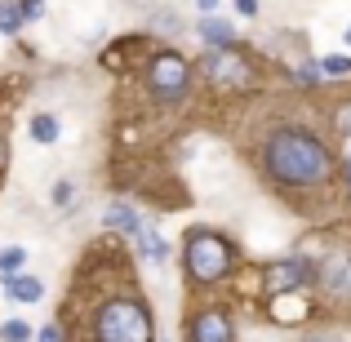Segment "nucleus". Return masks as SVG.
Returning a JSON list of instances; mask_svg holds the SVG:
<instances>
[{
	"label": "nucleus",
	"instance_id": "f257e3e1",
	"mask_svg": "<svg viewBox=\"0 0 351 342\" xmlns=\"http://www.w3.org/2000/svg\"><path fill=\"white\" fill-rule=\"evenodd\" d=\"M267 169L280 182H320L329 173V151L325 143H316L311 134H298V129H280V134L267 143Z\"/></svg>",
	"mask_w": 351,
	"mask_h": 342
},
{
	"label": "nucleus",
	"instance_id": "f03ea898",
	"mask_svg": "<svg viewBox=\"0 0 351 342\" xmlns=\"http://www.w3.org/2000/svg\"><path fill=\"white\" fill-rule=\"evenodd\" d=\"M98 338L103 342H147L152 338V320L138 302H107L98 311Z\"/></svg>",
	"mask_w": 351,
	"mask_h": 342
},
{
	"label": "nucleus",
	"instance_id": "7ed1b4c3",
	"mask_svg": "<svg viewBox=\"0 0 351 342\" xmlns=\"http://www.w3.org/2000/svg\"><path fill=\"white\" fill-rule=\"evenodd\" d=\"M227 262H232V254H227V245L218 236L196 231V236L187 240V267H191L196 280H218V276L227 271Z\"/></svg>",
	"mask_w": 351,
	"mask_h": 342
},
{
	"label": "nucleus",
	"instance_id": "20e7f679",
	"mask_svg": "<svg viewBox=\"0 0 351 342\" xmlns=\"http://www.w3.org/2000/svg\"><path fill=\"white\" fill-rule=\"evenodd\" d=\"M147 76H152V89L160 98H178L182 89H187V62L173 58V53H160V58L152 62V71H147Z\"/></svg>",
	"mask_w": 351,
	"mask_h": 342
},
{
	"label": "nucleus",
	"instance_id": "39448f33",
	"mask_svg": "<svg viewBox=\"0 0 351 342\" xmlns=\"http://www.w3.org/2000/svg\"><path fill=\"white\" fill-rule=\"evenodd\" d=\"M205 71H209V80H218V85H227V89H245L249 85V67L236 58V53H209Z\"/></svg>",
	"mask_w": 351,
	"mask_h": 342
},
{
	"label": "nucleus",
	"instance_id": "423d86ee",
	"mask_svg": "<svg viewBox=\"0 0 351 342\" xmlns=\"http://www.w3.org/2000/svg\"><path fill=\"white\" fill-rule=\"evenodd\" d=\"M302 280H307V262H298V258L267 271V289H271V298H276V293H293V284H302Z\"/></svg>",
	"mask_w": 351,
	"mask_h": 342
},
{
	"label": "nucleus",
	"instance_id": "0eeeda50",
	"mask_svg": "<svg viewBox=\"0 0 351 342\" xmlns=\"http://www.w3.org/2000/svg\"><path fill=\"white\" fill-rule=\"evenodd\" d=\"M191 342H232V320L218 316V311H205L191 325Z\"/></svg>",
	"mask_w": 351,
	"mask_h": 342
},
{
	"label": "nucleus",
	"instance_id": "6e6552de",
	"mask_svg": "<svg viewBox=\"0 0 351 342\" xmlns=\"http://www.w3.org/2000/svg\"><path fill=\"white\" fill-rule=\"evenodd\" d=\"M311 302L302 298V293H276L271 298V320H280V325H298V320H307Z\"/></svg>",
	"mask_w": 351,
	"mask_h": 342
},
{
	"label": "nucleus",
	"instance_id": "1a4fd4ad",
	"mask_svg": "<svg viewBox=\"0 0 351 342\" xmlns=\"http://www.w3.org/2000/svg\"><path fill=\"white\" fill-rule=\"evenodd\" d=\"M5 293H9L14 302H40L45 284L36 280V276H9V280H5Z\"/></svg>",
	"mask_w": 351,
	"mask_h": 342
},
{
	"label": "nucleus",
	"instance_id": "9d476101",
	"mask_svg": "<svg viewBox=\"0 0 351 342\" xmlns=\"http://www.w3.org/2000/svg\"><path fill=\"white\" fill-rule=\"evenodd\" d=\"M103 223L112 227V231H125V236H138V231H143V223H138V214L129 205H107Z\"/></svg>",
	"mask_w": 351,
	"mask_h": 342
},
{
	"label": "nucleus",
	"instance_id": "9b49d317",
	"mask_svg": "<svg viewBox=\"0 0 351 342\" xmlns=\"http://www.w3.org/2000/svg\"><path fill=\"white\" fill-rule=\"evenodd\" d=\"M325 284L334 293H351V258L343 254V258H334V262L325 267Z\"/></svg>",
	"mask_w": 351,
	"mask_h": 342
},
{
	"label": "nucleus",
	"instance_id": "f8f14e48",
	"mask_svg": "<svg viewBox=\"0 0 351 342\" xmlns=\"http://www.w3.org/2000/svg\"><path fill=\"white\" fill-rule=\"evenodd\" d=\"M200 36H205L209 45H232V23H227V18H205V23H200Z\"/></svg>",
	"mask_w": 351,
	"mask_h": 342
},
{
	"label": "nucleus",
	"instance_id": "ddd939ff",
	"mask_svg": "<svg viewBox=\"0 0 351 342\" xmlns=\"http://www.w3.org/2000/svg\"><path fill=\"white\" fill-rule=\"evenodd\" d=\"M138 249H143V258H152V262H165V258H169V245H165L156 231H138Z\"/></svg>",
	"mask_w": 351,
	"mask_h": 342
},
{
	"label": "nucleus",
	"instance_id": "4468645a",
	"mask_svg": "<svg viewBox=\"0 0 351 342\" xmlns=\"http://www.w3.org/2000/svg\"><path fill=\"white\" fill-rule=\"evenodd\" d=\"M32 138H36V143H45V147L58 143V120H53V116H36L32 120Z\"/></svg>",
	"mask_w": 351,
	"mask_h": 342
},
{
	"label": "nucleus",
	"instance_id": "2eb2a0df",
	"mask_svg": "<svg viewBox=\"0 0 351 342\" xmlns=\"http://www.w3.org/2000/svg\"><path fill=\"white\" fill-rule=\"evenodd\" d=\"M27 262V249H5V254H0V276H5V280H9V276H18V267H23Z\"/></svg>",
	"mask_w": 351,
	"mask_h": 342
},
{
	"label": "nucleus",
	"instance_id": "dca6fc26",
	"mask_svg": "<svg viewBox=\"0 0 351 342\" xmlns=\"http://www.w3.org/2000/svg\"><path fill=\"white\" fill-rule=\"evenodd\" d=\"M18 27H23V5H0V32L14 36Z\"/></svg>",
	"mask_w": 351,
	"mask_h": 342
},
{
	"label": "nucleus",
	"instance_id": "f3484780",
	"mask_svg": "<svg viewBox=\"0 0 351 342\" xmlns=\"http://www.w3.org/2000/svg\"><path fill=\"white\" fill-rule=\"evenodd\" d=\"M0 338H5V342H27V338H32V329H27L23 320H9V325L0 329Z\"/></svg>",
	"mask_w": 351,
	"mask_h": 342
},
{
	"label": "nucleus",
	"instance_id": "a211bd4d",
	"mask_svg": "<svg viewBox=\"0 0 351 342\" xmlns=\"http://www.w3.org/2000/svg\"><path fill=\"white\" fill-rule=\"evenodd\" d=\"M320 71H325V76H347L351 58H325V62H320Z\"/></svg>",
	"mask_w": 351,
	"mask_h": 342
},
{
	"label": "nucleus",
	"instance_id": "6ab92c4d",
	"mask_svg": "<svg viewBox=\"0 0 351 342\" xmlns=\"http://www.w3.org/2000/svg\"><path fill=\"white\" fill-rule=\"evenodd\" d=\"M53 205H71V182H58V187H53Z\"/></svg>",
	"mask_w": 351,
	"mask_h": 342
},
{
	"label": "nucleus",
	"instance_id": "aec40b11",
	"mask_svg": "<svg viewBox=\"0 0 351 342\" xmlns=\"http://www.w3.org/2000/svg\"><path fill=\"white\" fill-rule=\"evenodd\" d=\"M40 9H45V0H23V18H40Z\"/></svg>",
	"mask_w": 351,
	"mask_h": 342
},
{
	"label": "nucleus",
	"instance_id": "412c9836",
	"mask_svg": "<svg viewBox=\"0 0 351 342\" xmlns=\"http://www.w3.org/2000/svg\"><path fill=\"white\" fill-rule=\"evenodd\" d=\"M338 129H347V134H351V103L338 107Z\"/></svg>",
	"mask_w": 351,
	"mask_h": 342
},
{
	"label": "nucleus",
	"instance_id": "4be33fe9",
	"mask_svg": "<svg viewBox=\"0 0 351 342\" xmlns=\"http://www.w3.org/2000/svg\"><path fill=\"white\" fill-rule=\"evenodd\" d=\"M236 9H240V14L249 18V14H258V0H236Z\"/></svg>",
	"mask_w": 351,
	"mask_h": 342
},
{
	"label": "nucleus",
	"instance_id": "5701e85b",
	"mask_svg": "<svg viewBox=\"0 0 351 342\" xmlns=\"http://www.w3.org/2000/svg\"><path fill=\"white\" fill-rule=\"evenodd\" d=\"M40 342H62V338H58V329L49 325V329H40Z\"/></svg>",
	"mask_w": 351,
	"mask_h": 342
},
{
	"label": "nucleus",
	"instance_id": "b1692460",
	"mask_svg": "<svg viewBox=\"0 0 351 342\" xmlns=\"http://www.w3.org/2000/svg\"><path fill=\"white\" fill-rule=\"evenodd\" d=\"M214 5H218V0H200V9H205V14H214Z\"/></svg>",
	"mask_w": 351,
	"mask_h": 342
},
{
	"label": "nucleus",
	"instance_id": "393cba45",
	"mask_svg": "<svg viewBox=\"0 0 351 342\" xmlns=\"http://www.w3.org/2000/svg\"><path fill=\"white\" fill-rule=\"evenodd\" d=\"M347 45H351V27H347Z\"/></svg>",
	"mask_w": 351,
	"mask_h": 342
},
{
	"label": "nucleus",
	"instance_id": "a878e982",
	"mask_svg": "<svg viewBox=\"0 0 351 342\" xmlns=\"http://www.w3.org/2000/svg\"><path fill=\"white\" fill-rule=\"evenodd\" d=\"M347 178H351V160H347Z\"/></svg>",
	"mask_w": 351,
	"mask_h": 342
}]
</instances>
